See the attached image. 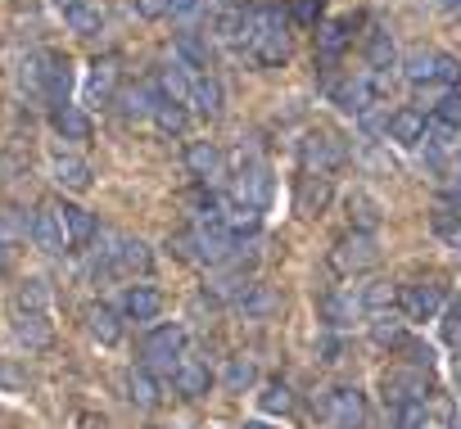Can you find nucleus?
<instances>
[{"label": "nucleus", "mask_w": 461, "mask_h": 429, "mask_svg": "<svg viewBox=\"0 0 461 429\" xmlns=\"http://www.w3.org/2000/svg\"><path fill=\"white\" fill-rule=\"evenodd\" d=\"M181 357H185V330H181L176 321L154 326V330L140 339V366H145L149 375H172Z\"/></svg>", "instance_id": "f257e3e1"}, {"label": "nucleus", "mask_w": 461, "mask_h": 429, "mask_svg": "<svg viewBox=\"0 0 461 429\" xmlns=\"http://www.w3.org/2000/svg\"><path fill=\"white\" fill-rule=\"evenodd\" d=\"M447 308V290L438 281H420V285H402L398 294V317L402 321H438V312Z\"/></svg>", "instance_id": "f03ea898"}, {"label": "nucleus", "mask_w": 461, "mask_h": 429, "mask_svg": "<svg viewBox=\"0 0 461 429\" xmlns=\"http://www.w3.org/2000/svg\"><path fill=\"white\" fill-rule=\"evenodd\" d=\"M326 420L335 429H366L371 420V407H366V393L357 384H339L326 393Z\"/></svg>", "instance_id": "7ed1b4c3"}, {"label": "nucleus", "mask_w": 461, "mask_h": 429, "mask_svg": "<svg viewBox=\"0 0 461 429\" xmlns=\"http://www.w3.org/2000/svg\"><path fill=\"white\" fill-rule=\"evenodd\" d=\"M299 158H303V167H308L312 176H326V172L344 167L348 149H344V140L330 136V131H308V136L299 140Z\"/></svg>", "instance_id": "20e7f679"}, {"label": "nucleus", "mask_w": 461, "mask_h": 429, "mask_svg": "<svg viewBox=\"0 0 461 429\" xmlns=\"http://www.w3.org/2000/svg\"><path fill=\"white\" fill-rule=\"evenodd\" d=\"M330 263H335V272H339V276L371 272V267L380 263V245H375V236H366V231H353V236H344V240L335 245Z\"/></svg>", "instance_id": "39448f33"}, {"label": "nucleus", "mask_w": 461, "mask_h": 429, "mask_svg": "<svg viewBox=\"0 0 461 429\" xmlns=\"http://www.w3.org/2000/svg\"><path fill=\"white\" fill-rule=\"evenodd\" d=\"M104 263H109V272L145 276V272H149V263H154V254H149V245H145V240H136V236H113V240H109V249H104Z\"/></svg>", "instance_id": "423d86ee"}, {"label": "nucleus", "mask_w": 461, "mask_h": 429, "mask_svg": "<svg viewBox=\"0 0 461 429\" xmlns=\"http://www.w3.org/2000/svg\"><path fill=\"white\" fill-rule=\"evenodd\" d=\"M230 199L263 212V208L272 203V172H267V163H249V167L236 176V190H230Z\"/></svg>", "instance_id": "0eeeda50"}, {"label": "nucleus", "mask_w": 461, "mask_h": 429, "mask_svg": "<svg viewBox=\"0 0 461 429\" xmlns=\"http://www.w3.org/2000/svg\"><path fill=\"white\" fill-rule=\"evenodd\" d=\"M50 127H55V136L68 140V145H86L91 131H95L91 113L77 109V104H55V109H50Z\"/></svg>", "instance_id": "6e6552de"}, {"label": "nucleus", "mask_w": 461, "mask_h": 429, "mask_svg": "<svg viewBox=\"0 0 461 429\" xmlns=\"http://www.w3.org/2000/svg\"><path fill=\"white\" fill-rule=\"evenodd\" d=\"M366 317V308H362V299L357 294H348V290H335V294H326L321 299V321H326V330H348L353 321H362Z\"/></svg>", "instance_id": "1a4fd4ad"}, {"label": "nucleus", "mask_w": 461, "mask_h": 429, "mask_svg": "<svg viewBox=\"0 0 461 429\" xmlns=\"http://www.w3.org/2000/svg\"><path fill=\"white\" fill-rule=\"evenodd\" d=\"M55 218L68 236V249H86L95 240V218L82 208V203H55Z\"/></svg>", "instance_id": "9d476101"}, {"label": "nucleus", "mask_w": 461, "mask_h": 429, "mask_svg": "<svg viewBox=\"0 0 461 429\" xmlns=\"http://www.w3.org/2000/svg\"><path fill=\"white\" fill-rule=\"evenodd\" d=\"M10 330H14V339L28 348V353H46L50 344H55V326H50V317H32V312H14V321H10Z\"/></svg>", "instance_id": "9b49d317"}, {"label": "nucleus", "mask_w": 461, "mask_h": 429, "mask_svg": "<svg viewBox=\"0 0 461 429\" xmlns=\"http://www.w3.org/2000/svg\"><path fill=\"white\" fill-rule=\"evenodd\" d=\"M32 245L41 249V254H68V236H64V227H59V218H55V208H37L32 212Z\"/></svg>", "instance_id": "f8f14e48"}, {"label": "nucleus", "mask_w": 461, "mask_h": 429, "mask_svg": "<svg viewBox=\"0 0 461 429\" xmlns=\"http://www.w3.org/2000/svg\"><path fill=\"white\" fill-rule=\"evenodd\" d=\"M199 118H221V109H226V91H221V82L212 77V73H194V86H190V100H185Z\"/></svg>", "instance_id": "ddd939ff"}, {"label": "nucleus", "mask_w": 461, "mask_h": 429, "mask_svg": "<svg viewBox=\"0 0 461 429\" xmlns=\"http://www.w3.org/2000/svg\"><path fill=\"white\" fill-rule=\"evenodd\" d=\"M50 176H55V185H64V190H86V185H91V163L77 158L73 149H55V154H50Z\"/></svg>", "instance_id": "4468645a"}, {"label": "nucleus", "mask_w": 461, "mask_h": 429, "mask_svg": "<svg viewBox=\"0 0 461 429\" xmlns=\"http://www.w3.org/2000/svg\"><path fill=\"white\" fill-rule=\"evenodd\" d=\"M326 95H330V104H339L344 113H362V109H371L375 100H371V82L366 77H339V82H330L326 86Z\"/></svg>", "instance_id": "2eb2a0df"}, {"label": "nucleus", "mask_w": 461, "mask_h": 429, "mask_svg": "<svg viewBox=\"0 0 461 429\" xmlns=\"http://www.w3.org/2000/svg\"><path fill=\"white\" fill-rule=\"evenodd\" d=\"M221 163H226V158H221V149H217L212 140H190V145H185V172L199 176L203 185L221 176Z\"/></svg>", "instance_id": "dca6fc26"}, {"label": "nucleus", "mask_w": 461, "mask_h": 429, "mask_svg": "<svg viewBox=\"0 0 461 429\" xmlns=\"http://www.w3.org/2000/svg\"><path fill=\"white\" fill-rule=\"evenodd\" d=\"M429 398V380L420 371H393L384 375V402H425Z\"/></svg>", "instance_id": "f3484780"}, {"label": "nucleus", "mask_w": 461, "mask_h": 429, "mask_svg": "<svg viewBox=\"0 0 461 429\" xmlns=\"http://www.w3.org/2000/svg\"><path fill=\"white\" fill-rule=\"evenodd\" d=\"M245 14H249L245 0H212V37H221V41H240V32H245Z\"/></svg>", "instance_id": "a211bd4d"}, {"label": "nucleus", "mask_w": 461, "mask_h": 429, "mask_svg": "<svg viewBox=\"0 0 461 429\" xmlns=\"http://www.w3.org/2000/svg\"><path fill=\"white\" fill-rule=\"evenodd\" d=\"M50 303H55V290L46 276H28L19 290H14V312H32V317H50Z\"/></svg>", "instance_id": "6ab92c4d"}, {"label": "nucleus", "mask_w": 461, "mask_h": 429, "mask_svg": "<svg viewBox=\"0 0 461 429\" xmlns=\"http://www.w3.org/2000/svg\"><path fill=\"white\" fill-rule=\"evenodd\" d=\"M158 312H163V294L154 285H127V294H122L127 321H158Z\"/></svg>", "instance_id": "aec40b11"}, {"label": "nucleus", "mask_w": 461, "mask_h": 429, "mask_svg": "<svg viewBox=\"0 0 461 429\" xmlns=\"http://www.w3.org/2000/svg\"><path fill=\"white\" fill-rule=\"evenodd\" d=\"M330 203V176H303L299 181V194H294V208H299V218H321Z\"/></svg>", "instance_id": "412c9836"}, {"label": "nucleus", "mask_w": 461, "mask_h": 429, "mask_svg": "<svg viewBox=\"0 0 461 429\" xmlns=\"http://www.w3.org/2000/svg\"><path fill=\"white\" fill-rule=\"evenodd\" d=\"M425 136V113L420 109H393L389 122H384V140L393 145H420Z\"/></svg>", "instance_id": "4be33fe9"}, {"label": "nucleus", "mask_w": 461, "mask_h": 429, "mask_svg": "<svg viewBox=\"0 0 461 429\" xmlns=\"http://www.w3.org/2000/svg\"><path fill=\"white\" fill-rule=\"evenodd\" d=\"M86 330H91V339H95V344H104V348L122 344V317H118L109 303L86 308Z\"/></svg>", "instance_id": "5701e85b"}, {"label": "nucleus", "mask_w": 461, "mask_h": 429, "mask_svg": "<svg viewBox=\"0 0 461 429\" xmlns=\"http://www.w3.org/2000/svg\"><path fill=\"white\" fill-rule=\"evenodd\" d=\"M208 384H212V375H208L203 362H194V357H181V362H176V371H172V389H176L181 398H203Z\"/></svg>", "instance_id": "b1692460"}, {"label": "nucleus", "mask_w": 461, "mask_h": 429, "mask_svg": "<svg viewBox=\"0 0 461 429\" xmlns=\"http://www.w3.org/2000/svg\"><path fill=\"white\" fill-rule=\"evenodd\" d=\"M190 86H194V73L185 68V64H167V68H158V82H154V91L163 95V100H172V104H185L190 100Z\"/></svg>", "instance_id": "393cba45"}, {"label": "nucleus", "mask_w": 461, "mask_h": 429, "mask_svg": "<svg viewBox=\"0 0 461 429\" xmlns=\"http://www.w3.org/2000/svg\"><path fill=\"white\" fill-rule=\"evenodd\" d=\"M59 14H64V28L77 32V37H95L104 28V10L95 5V0H77V5H68Z\"/></svg>", "instance_id": "a878e982"}, {"label": "nucleus", "mask_w": 461, "mask_h": 429, "mask_svg": "<svg viewBox=\"0 0 461 429\" xmlns=\"http://www.w3.org/2000/svg\"><path fill=\"white\" fill-rule=\"evenodd\" d=\"M402 339H407V321H402L393 308L371 312V344H380V348H398Z\"/></svg>", "instance_id": "bb28decb"}, {"label": "nucleus", "mask_w": 461, "mask_h": 429, "mask_svg": "<svg viewBox=\"0 0 461 429\" xmlns=\"http://www.w3.org/2000/svg\"><path fill=\"white\" fill-rule=\"evenodd\" d=\"M127 398H131V407H140V411H154L158 407V380L145 371V366H131L127 371Z\"/></svg>", "instance_id": "cd10ccee"}, {"label": "nucleus", "mask_w": 461, "mask_h": 429, "mask_svg": "<svg viewBox=\"0 0 461 429\" xmlns=\"http://www.w3.org/2000/svg\"><path fill=\"white\" fill-rule=\"evenodd\" d=\"M172 55H176V64H185V68H208V64H212V46H208L199 32H181V37L172 41Z\"/></svg>", "instance_id": "c85d7f7f"}, {"label": "nucleus", "mask_w": 461, "mask_h": 429, "mask_svg": "<svg viewBox=\"0 0 461 429\" xmlns=\"http://www.w3.org/2000/svg\"><path fill=\"white\" fill-rule=\"evenodd\" d=\"M46 95H50V104H73L68 100L73 95V64L59 55H50V64H46Z\"/></svg>", "instance_id": "c756f323"}, {"label": "nucleus", "mask_w": 461, "mask_h": 429, "mask_svg": "<svg viewBox=\"0 0 461 429\" xmlns=\"http://www.w3.org/2000/svg\"><path fill=\"white\" fill-rule=\"evenodd\" d=\"M366 64H371L375 73L398 68V46H393V37H389L384 28H371V37H366Z\"/></svg>", "instance_id": "7c9ffc66"}, {"label": "nucleus", "mask_w": 461, "mask_h": 429, "mask_svg": "<svg viewBox=\"0 0 461 429\" xmlns=\"http://www.w3.org/2000/svg\"><path fill=\"white\" fill-rule=\"evenodd\" d=\"M149 118H154V127L163 131V136H185V127H190V113H185V104H172V100H154V109H149Z\"/></svg>", "instance_id": "2f4dec72"}, {"label": "nucleus", "mask_w": 461, "mask_h": 429, "mask_svg": "<svg viewBox=\"0 0 461 429\" xmlns=\"http://www.w3.org/2000/svg\"><path fill=\"white\" fill-rule=\"evenodd\" d=\"M86 95H91L95 104H113V95H118V68H113L109 59H104V64H91Z\"/></svg>", "instance_id": "473e14b6"}, {"label": "nucleus", "mask_w": 461, "mask_h": 429, "mask_svg": "<svg viewBox=\"0 0 461 429\" xmlns=\"http://www.w3.org/2000/svg\"><path fill=\"white\" fill-rule=\"evenodd\" d=\"M118 100V109H122V118H149V109H154V100H158V91L154 86H127V91H118L113 95Z\"/></svg>", "instance_id": "72a5a7b5"}, {"label": "nucleus", "mask_w": 461, "mask_h": 429, "mask_svg": "<svg viewBox=\"0 0 461 429\" xmlns=\"http://www.w3.org/2000/svg\"><path fill=\"white\" fill-rule=\"evenodd\" d=\"M348 218H353V227H357V231H366V236H371V231H375V222H380V203H375L366 190H353V194H348Z\"/></svg>", "instance_id": "f704fd0d"}, {"label": "nucleus", "mask_w": 461, "mask_h": 429, "mask_svg": "<svg viewBox=\"0 0 461 429\" xmlns=\"http://www.w3.org/2000/svg\"><path fill=\"white\" fill-rule=\"evenodd\" d=\"M249 321H263V317H272L276 312V294L267 290V285H249L245 294H240V303H236Z\"/></svg>", "instance_id": "c9c22d12"}, {"label": "nucleus", "mask_w": 461, "mask_h": 429, "mask_svg": "<svg viewBox=\"0 0 461 429\" xmlns=\"http://www.w3.org/2000/svg\"><path fill=\"white\" fill-rule=\"evenodd\" d=\"M249 285H254V281H245L240 272H221V276H212L203 290H208L212 299H221V303H240V294H245Z\"/></svg>", "instance_id": "e433bc0d"}, {"label": "nucleus", "mask_w": 461, "mask_h": 429, "mask_svg": "<svg viewBox=\"0 0 461 429\" xmlns=\"http://www.w3.org/2000/svg\"><path fill=\"white\" fill-rule=\"evenodd\" d=\"M254 380H258V371H254V362H249V357H230V362H226V371H221V384H226L230 393H245Z\"/></svg>", "instance_id": "4c0bfd02"}, {"label": "nucleus", "mask_w": 461, "mask_h": 429, "mask_svg": "<svg viewBox=\"0 0 461 429\" xmlns=\"http://www.w3.org/2000/svg\"><path fill=\"white\" fill-rule=\"evenodd\" d=\"M434 240L438 245H447V249H456L461 254V212H434Z\"/></svg>", "instance_id": "58836bf2"}, {"label": "nucleus", "mask_w": 461, "mask_h": 429, "mask_svg": "<svg viewBox=\"0 0 461 429\" xmlns=\"http://www.w3.org/2000/svg\"><path fill=\"white\" fill-rule=\"evenodd\" d=\"M258 407H263V416H285V411L294 407V398H290V389H285L281 380H272V384H263Z\"/></svg>", "instance_id": "ea45409f"}, {"label": "nucleus", "mask_w": 461, "mask_h": 429, "mask_svg": "<svg viewBox=\"0 0 461 429\" xmlns=\"http://www.w3.org/2000/svg\"><path fill=\"white\" fill-rule=\"evenodd\" d=\"M402 73H407V82H416V86L434 82V50H411L407 64H402Z\"/></svg>", "instance_id": "a19ab883"}, {"label": "nucleus", "mask_w": 461, "mask_h": 429, "mask_svg": "<svg viewBox=\"0 0 461 429\" xmlns=\"http://www.w3.org/2000/svg\"><path fill=\"white\" fill-rule=\"evenodd\" d=\"M46 64H50V55H32V59L19 64V82L37 95H46Z\"/></svg>", "instance_id": "79ce46f5"}, {"label": "nucleus", "mask_w": 461, "mask_h": 429, "mask_svg": "<svg viewBox=\"0 0 461 429\" xmlns=\"http://www.w3.org/2000/svg\"><path fill=\"white\" fill-rule=\"evenodd\" d=\"M357 299H362V308H366V312H384V308H393V299H398V294H393V285H389V281H371Z\"/></svg>", "instance_id": "37998d69"}, {"label": "nucleus", "mask_w": 461, "mask_h": 429, "mask_svg": "<svg viewBox=\"0 0 461 429\" xmlns=\"http://www.w3.org/2000/svg\"><path fill=\"white\" fill-rule=\"evenodd\" d=\"M393 425L398 429H425L429 425V407L425 402H398L393 407Z\"/></svg>", "instance_id": "c03bdc74"}, {"label": "nucleus", "mask_w": 461, "mask_h": 429, "mask_svg": "<svg viewBox=\"0 0 461 429\" xmlns=\"http://www.w3.org/2000/svg\"><path fill=\"white\" fill-rule=\"evenodd\" d=\"M434 82H443L447 91H456V86H461V59L434 50Z\"/></svg>", "instance_id": "a18cd8bd"}, {"label": "nucleus", "mask_w": 461, "mask_h": 429, "mask_svg": "<svg viewBox=\"0 0 461 429\" xmlns=\"http://www.w3.org/2000/svg\"><path fill=\"white\" fill-rule=\"evenodd\" d=\"M434 122H443L447 131H461V91H447V95L434 104Z\"/></svg>", "instance_id": "49530a36"}, {"label": "nucleus", "mask_w": 461, "mask_h": 429, "mask_svg": "<svg viewBox=\"0 0 461 429\" xmlns=\"http://www.w3.org/2000/svg\"><path fill=\"white\" fill-rule=\"evenodd\" d=\"M317 41H321V55H330V59H335V55L348 46V23H344V19H339V23H326Z\"/></svg>", "instance_id": "de8ad7c7"}, {"label": "nucleus", "mask_w": 461, "mask_h": 429, "mask_svg": "<svg viewBox=\"0 0 461 429\" xmlns=\"http://www.w3.org/2000/svg\"><path fill=\"white\" fill-rule=\"evenodd\" d=\"M398 348L407 353V362H411V371H429V366H434V348H429V344H416V339H402Z\"/></svg>", "instance_id": "09e8293b"}, {"label": "nucleus", "mask_w": 461, "mask_h": 429, "mask_svg": "<svg viewBox=\"0 0 461 429\" xmlns=\"http://www.w3.org/2000/svg\"><path fill=\"white\" fill-rule=\"evenodd\" d=\"M438 317H443V339H447L452 348H461V299H456L452 308H443Z\"/></svg>", "instance_id": "8fccbe9b"}, {"label": "nucleus", "mask_w": 461, "mask_h": 429, "mask_svg": "<svg viewBox=\"0 0 461 429\" xmlns=\"http://www.w3.org/2000/svg\"><path fill=\"white\" fill-rule=\"evenodd\" d=\"M317 353H321V362H339V353H344V339H339L335 330H326V335L317 339Z\"/></svg>", "instance_id": "3c124183"}, {"label": "nucleus", "mask_w": 461, "mask_h": 429, "mask_svg": "<svg viewBox=\"0 0 461 429\" xmlns=\"http://www.w3.org/2000/svg\"><path fill=\"white\" fill-rule=\"evenodd\" d=\"M438 199L452 208V212H461V172H452L447 181H443V190H438Z\"/></svg>", "instance_id": "603ef678"}, {"label": "nucleus", "mask_w": 461, "mask_h": 429, "mask_svg": "<svg viewBox=\"0 0 461 429\" xmlns=\"http://www.w3.org/2000/svg\"><path fill=\"white\" fill-rule=\"evenodd\" d=\"M136 14L149 23V19H163L167 14V0H136Z\"/></svg>", "instance_id": "864d4df0"}, {"label": "nucleus", "mask_w": 461, "mask_h": 429, "mask_svg": "<svg viewBox=\"0 0 461 429\" xmlns=\"http://www.w3.org/2000/svg\"><path fill=\"white\" fill-rule=\"evenodd\" d=\"M199 5L203 0H167V14L172 19H190V14H199Z\"/></svg>", "instance_id": "5fc2aeb1"}, {"label": "nucleus", "mask_w": 461, "mask_h": 429, "mask_svg": "<svg viewBox=\"0 0 461 429\" xmlns=\"http://www.w3.org/2000/svg\"><path fill=\"white\" fill-rule=\"evenodd\" d=\"M438 10H443L447 19H456V14H461V0H438Z\"/></svg>", "instance_id": "6e6d98bb"}, {"label": "nucleus", "mask_w": 461, "mask_h": 429, "mask_svg": "<svg viewBox=\"0 0 461 429\" xmlns=\"http://www.w3.org/2000/svg\"><path fill=\"white\" fill-rule=\"evenodd\" d=\"M5 272H10V245L0 240V276H5Z\"/></svg>", "instance_id": "4d7b16f0"}, {"label": "nucleus", "mask_w": 461, "mask_h": 429, "mask_svg": "<svg viewBox=\"0 0 461 429\" xmlns=\"http://www.w3.org/2000/svg\"><path fill=\"white\" fill-rule=\"evenodd\" d=\"M245 429H272V425H267V420H249Z\"/></svg>", "instance_id": "13d9d810"}, {"label": "nucleus", "mask_w": 461, "mask_h": 429, "mask_svg": "<svg viewBox=\"0 0 461 429\" xmlns=\"http://www.w3.org/2000/svg\"><path fill=\"white\" fill-rule=\"evenodd\" d=\"M55 5H59V10H68V5H77V0H55Z\"/></svg>", "instance_id": "bf43d9fd"}, {"label": "nucleus", "mask_w": 461, "mask_h": 429, "mask_svg": "<svg viewBox=\"0 0 461 429\" xmlns=\"http://www.w3.org/2000/svg\"><path fill=\"white\" fill-rule=\"evenodd\" d=\"M452 371H456V389H461V357H456V366H452Z\"/></svg>", "instance_id": "052dcab7"}, {"label": "nucleus", "mask_w": 461, "mask_h": 429, "mask_svg": "<svg viewBox=\"0 0 461 429\" xmlns=\"http://www.w3.org/2000/svg\"><path fill=\"white\" fill-rule=\"evenodd\" d=\"M456 172H461V149H456Z\"/></svg>", "instance_id": "680f3d73"}]
</instances>
